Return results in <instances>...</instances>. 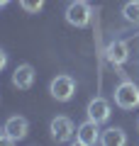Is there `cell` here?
Listing matches in <instances>:
<instances>
[{"instance_id": "cell-1", "label": "cell", "mask_w": 139, "mask_h": 146, "mask_svg": "<svg viewBox=\"0 0 139 146\" xmlns=\"http://www.w3.org/2000/svg\"><path fill=\"white\" fill-rule=\"evenodd\" d=\"M63 17H66V22H68L71 27L83 29V27L90 25V20H93V10H90V5H88L86 0H73L71 5L66 7Z\"/></svg>"}, {"instance_id": "cell-2", "label": "cell", "mask_w": 139, "mask_h": 146, "mask_svg": "<svg viewBox=\"0 0 139 146\" xmlns=\"http://www.w3.org/2000/svg\"><path fill=\"white\" fill-rule=\"evenodd\" d=\"M115 105L122 110L139 107V85H134L132 80H122L115 88Z\"/></svg>"}, {"instance_id": "cell-3", "label": "cell", "mask_w": 139, "mask_h": 146, "mask_svg": "<svg viewBox=\"0 0 139 146\" xmlns=\"http://www.w3.org/2000/svg\"><path fill=\"white\" fill-rule=\"evenodd\" d=\"M49 93H51V98L59 100V102H68V100L76 95V80H73L71 76H66V73H61V76H56V78L49 83Z\"/></svg>"}, {"instance_id": "cell-4", "label": "cell", "mask_w": 139, "mask_h": 146, "mask_svg": "<svg viewBox=\"0 0 139 146\" xmlns=\"http://www.w3.org/2000/svg\"><path fill=\"white\" fill-rule=\"evenodd\" d=\"M5 141L7 144H17V141H22L27 136V131H29V122L25 119V117H10V119L5 122Z\"/></svg>"}, {"instance_id": "cell-5", "label": "cell", "mask_w": 139, "mask_h": 146, "mask_svg": "<svg viewBox=\"0 0 139 146\" xmlns=\"http://www.w3.org/2000/svg\"><path fill=\"white\" fill-rule=\"evenodd\" d=\"M76 141L81 146H95V144H100V124H98V122H93V119H86L76 129Z\"/></svg>"}, {"instance_id": "cell-6", "label": "cell", "mask_w": 139, "mask_h": 146, "mask_svg": "<svg viewBox=\"0 0 139 146\" xmlns=\"http://www.w3.org/2000/svg\"><path fill=\"white\" fill-rule=\"evenodd\" d=\"M88 119L98 122V124H103V122L110 119V102L105 98H93L90 102H88V110H86Z\"/></svg>"}, {"instance_id": "cell-7", "label": "cell", "mask_w": 139, "mask_h": 146, "mask_svg": "<svg viewBox=\"0 0 139 146\" xmlns=\"http://www.w3.org/2000/svg\"><path fill=\"white\" fill-rule=\"evenodd\" d=\"M49 129H51V139L59 141V144L68 141L73 136V131H76V129H73V122L68 119V117H54Z\"/></svg>"}, {"instance_id": "cell-8", "label": "cell", "mask_w": 139, "mask_h": 146, "mask_svg": "<svg viewBox=\"0 0 139 146\" xmlns=\"http://www.w3.org/2000/svg\"><path fill=\"white\" fill-rule=\"evenodd\" d=\"M12 85H15L17 90H29L32 85H34V68H32L29 63L17 66L15 73H12Z\"/></svg>"}, {"instance_id": "cell-9", "label": "cell", "mask_w": 139, "mask_h": 146, "mask_svg": "<svg viewBox=\"0 0 139 146\" xmlns=\"http://www.w3.org/2000/svg\"><path fill=\"white\" fill-rule=\"evenodd\" d=\"M105 54H108V61L112 63V66H122V63L129 58V46L122 42V39H115V42L108 44Z\"/></svg>"}, {"instance_id": "cell-10", "label": "cell", "mask_w": 139, "mask_h": 146, "mask_svg": "<svg viewBox=\"0 0 139 146\" xmlns=\"http://www.w3.org/2000/svg\"><path fill=\"white\" fill-rule=\"evenodd\" d=\"M100 144L103 146H124L127 144V134L120 127H108L105 131H100Z\"/></svg>"}, {"instance_id": "cell-11", "label": "cell", "mask_w": 139, "mask_h": 146, "mask_svg": "<svg viewBox=\"0 0 139 146\" xmlns=\"http://www.w3.org/2000/svg\"><path fill=\"white\" fill-rule=\"evenodd\" d=\"M122 15H124V20H127V22L139 25V0H129V3H124Z\"/></svg>"}, {"instance_id": "cell-12", "label": "cell", "mask_w": 139, "mask_h": 146, "mask_svg": "<svg viewBox=\"0 0 139 146\" xmlns=\"http://www.w3.org/2000/svg\"><path fill=\"white\" fill-rule=\"evenodd\" d=\"M20 5H22V10L25 12H39L41 7H44V0H20Z\"/></svg>"}, {"instance_id": "cell-13", "label": "cell", "mask_w": 139, "mask_h": 146, "mask_svg": "<svg viewBox=\"0 0 139 146\" xmlns=\"http://www.w3.org/2000/svg\"><path fill=\"white\" fill-rule=\"evenodd\" d=\"M5 66H7V54L3 51V49H0V71H3Z\"/></svg>"}, {"instance_id": "cell-14", "label": "cell", "mask_w": 139, "mask_h": 146, "mask_svg": "<svg viewBox=\"0 0 139 146\" xmlns=\"http://www.w3.org/2000/svg\"><path fill=\"white\" fill-rule=\"evenodd\" d=\"M3 141H5V129L0 127V144H3Z\"/></svg>"}, {"instance_id": "cell-15", "label": "cell", "mask_w": 139, "mask_h": 146, "mask_svg": "<svg viewBox=\"0 0 139 146\" xmlns=\"http://www.w3.org/2000/svg\"><path fill=\"white\" fill-rule=\"evenodd\" d=\"M7 3H10V0H0V7H3V5H7Z\"/></svg>"}]
</instances>
